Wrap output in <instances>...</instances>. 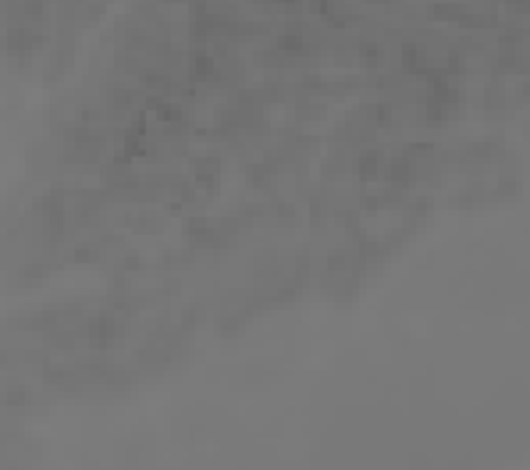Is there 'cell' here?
Here are the masks:
<instances>
[{"label":"cell","mask_w":530,"mask_h":470,"mask_svg":"<svg viewBox=\"0 0 530 470\" xmlns=\"http://www.w3.org/2000/svg\"><path fill=\"white\" fill-rule=\"evenodd\" d=\"M189 68H193V78H210L214 75V57H210L206 50H196L193 57H189Z\"/></svg>","instance_id":"2"},{"label":"cell","mask_w":530,"mask_h":470,"mask_svg":"<svg viewBox=\"0 0 530 470\" xmlns=\"http://www.w3.org/2000/svg\"><path fill=\"white\" fill-rule=\"evenodd\" d=\"M193 168H196V178H210V175H214V168H218V160L206 157V160H196Z\"/></svg>","instance_id":"4"},{"label":"cell","mask_w":530,"mask_h":470,"mask_svg":"<svg viewBox=\"0 0 530 470\" xmlns=\"http://www.w3.org/2000/svg\"><path fill=\"white\" fill-rule=\"evenodd\" d=\"M118 332H121V324L114 321V314H96V317L86 321V339H89L93 345H107V342H114Z\"/></svg>","instance_id":"1"},{"label":"cell","mask_w":530,"mask_h":470,"mask_svg":"<svg viewBox=\"0 0 530 470\" xmlns=\"http://www.w3.org/2000/svg\"><path fill=\"white\" fill-rule=\"evenodd\" d=\"M359 175H363V178H374V175H381V153H377V150H367V153H359Z\"/></svg>","instance_id":"3"},{"label":"cell","mask_w":530,"mask_h":470,"mask_svg":"<svg viewBox=\"0 0 530 470\" xmlns=\"http://www.w3.org/2000/svg\"><path fill=\"white\" fill-rule=\"evenodd\" d=\"M363 61H367V65H381V47L377 43L363 47Z\"/></svg>","instance_id":"5"}]
</instances>
